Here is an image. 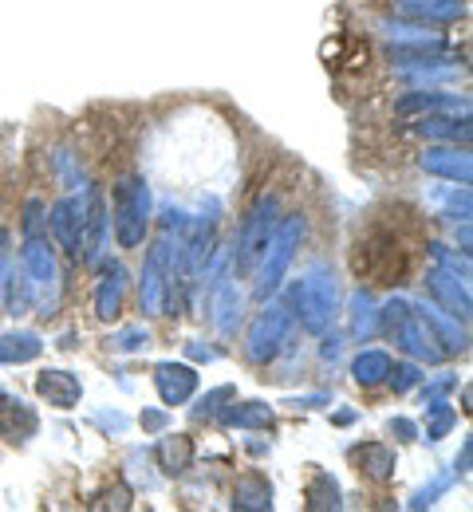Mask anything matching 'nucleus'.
Masks as SVG:
<instances>
[{"label": "nucleus", "instance_id": "obj_15", "mask_svg": "<svg viewBox=\"0 0 473 512\" xmlns=\"http://www.w3.org/2000/svg\"><path fill=\"white\" fill-rule=\"evenodd\" d=\"M426 288H430V292L450 308V316H454V320H458V316H462V323L470 320V292H466V284L458 288V280H454L450 272L434 268V272L426 276Z\"/></svg>", "mask_w": 473, "mask_h": 512}, {"label": "nucleus", "instance_id": "obj_1", "mask_svg": "<svg viewBox=\"0 0 473 512\" xmlns=\"http://www.w3.org/2000/svg\"><path fill=\"white\" fill-rule=\"evenodd\" d=\"M379 316H383V327L395 335V343L403 347L410 359H426V363H438V359L446 355L442 347H434L438 339H434V331L426 327V320H422L418 312H410L403 300H391V304H387Z\"/></svg>", "mask_w": 473, "mask_h": 512}, {"label": "nucleus", "instance_id": "obj_17", "mask_svg": "<svg viewBox=\"0 0 473 512\" xmlns=\"http://www.w3.org/2000/svg\"><path fill=\"white\" fill-rule=\"evenodd\" d=\"M355 461H359V473L371 481H387L395 473V449L383 442H367L363 449H355Z\"/></svg>", "mask_w": 473, "mask_h": 512}, {"label": "nucleus", "instance_id": "obj_19", "mask_svg": "<svg viewBox=\"0 0 473 512\" xmlns=\"http://www.w3.org/2000/svg\"><path fill=\"white\" fill-rule=\"evenodd\" d=\"M221 422L225 426H237V430H269L272 426V406H265V402H233V410H225L221 414Z\"/></svg>", "mask_w": 473, "mask_h": 512}, {"label": "nucleus", "instance_id": "obj_5", "mask_svg": "<svg viewBox=\"0 0 473 512\" xmlns=\"http://www.w3.org/2000/svg\"><path fill=\"white\" fill-rule=\"evenodd\" d=\"M300 237H304V217L300 213H292L280 229H272L269 237V256H265V268H261V284H257V296L265 300L269 292H276V284L284 280V272H288V264H292V256H296V245H300Z\"/></svg>", "mask_w": 473, "mask_h": 512}, {"label": "nucleus", "instance_id": "obj_6", "mask_svg": "<svg viewBox=\"0 0 473 512\" xmlns=\"http://www.w3.org/2000/svg\"><path fill=\"white\" fill-rule=\"evenodd\" d=\"M288 327H292V308H288V300H280V304H269L257 323H253V331H249V359L253 363H269L272 355L284 347V339H288Z\"/></svg>", "mask_w": 473, "mask_h": 512}, {"label": "nucleus", "instance_id": "obj_11", "mask_svg": "<svg viewBox=\"0 0 473 512\" xmlns=\"http://www.w3.org/2000/svg\"><path fill=\"white\" fill-rule=\"evenodd\" d=\"M36 426H40L36 410H32L24 398L0 390V430H4V438H12V442H28V438L36 434Z\"/></svg>", "mask_w": 473, "mask_h": 512}, {"label": "nucleus", "instance_id": "obj_12", "mask_svg": "<svg viewBox=\"0 0 473 512\" xmlns=\"http://www.w3.org/2000/svg\"><path fill=\"white\" fill-rule=\"evenodd\" d=\"M154 383H158V394H162L166 406H182L198 390V371L186 367V363H158Z\"/></svg>", "mask_w": 473, "mask_h": 512}, {"label": "nucleus", "instance_id": "obj_27", "mask_svg": "<svg viewBox=\"0 0 473 512\" xmlns=\"http://www.w3.org/2000/svg\"><path fill=\"white\" fill-rule=\"evenodd\" d=\"M391 383H395V390L403 394V390H410V386L422 383V375H418V367H410V363H391Z\"/></svg>", "mask_w": 473, "mask_h": 512}, {"label": "nucleus", "instance_id": "obj_30", "mask_svg": "<svg viewBox=\"0 0 473 512\" xmlns=\"http://www.w3.org/2000/svg\"><path fill=\"white\" fill-rule=\"evenodd\" d=\"M142 426H146V430H162V426H166V414H162V410H146V414H142Z\"/></svg>", "mask_w": 473, "mask_h": 512}, {"label": "nucleus", "instance_id": "obj_8", "mask_svg": "<svg viewBox=\"0 0 473 512\" xmlns=\"http://www.w3.org/2000/svg\"><path fill=\"white\" fill-rule=\"evenodd\" d=\"M166 268H170V245L158 241L146 264H142V292H138V304H142V316H158L162 312V296H166Z\"/></svg>", "mask_w": 473, "mask_h": 512}, {"label": "nucleus", "instance_id": "obj_26", "mask_svg": "<svg viewBox=\"0 0 473 512\" xmlns=\"http://www.w3.org/2000/svg\"><path fill=\"white\" fill-rule=\"evenodd\" d=\"M351 312H355V316H351V331H355L359 339L375 335V316H379V312H375V300H371L367 292H359V296L351 300Z\"/></svg>", "mask_w": 473, "mask_h": 512}, {"label": "nucleus", "instance_id": "obj_20", "mask_svg": "<svg viewBox=\"0 0 473 512\" xmlns=\"http://www.w3.org/2000/svg\"><path fill=\"white\" fill-rule=\"evenodd\" d=\"M158 457H162V469H166V473H186L190 461H194V442H190L186 434L162 438V442H158Z\"/></svg>", "mask_w": 473, "mask_h": 512}, {"label": "nucleus", "instance_id": "obj_10", "mask_svg": "<svg viewBox=\"0 0 473 512\" xmlns=\"http://www.w3.org/2000/svg\"><path fill=\"white\" fill-rule=\"evenodd\" d=\"M422 170L426 174H438V178H450L458 186H470L473 178V162H470V150L462 146H438V150H426L422 154Z\"/></svg>", "mask_w": 473, "mask_h": 512}, {"label": "nucleus", "instance_id": "obj_23", "mask_svg": "<svg viewBox=\"0 0 473 512\" xmlns=\"http://www.w3.org/2000/svg\"><path fill=\"white\" fill-rule=\"evenodd\" d=\"M403 12L426 16V20H458L466 12L462 0H403Z\"/></svg>", "mask_w": 473, "mask_h": 512}, {"label": "nucleus", "instance_id": "obj_2", "mask_svg": "<svg viewBox=\"0 0 473 512\" xmlns=\"http://www.w3.org/2000/svg\"><path fill=\"white\" fill-rule=\"evenodd\" d=\"M355 272L367 284H399L406 276V249L391 233H375L355 249Z\"/></svg>", "mask_w": 473, "mask_h": 512}, {"label": "nucleus", "instance_id": "obj_3", "mask_svg": "<svg viewBox=\"0 0 473 512\" xmlns=\"http://www.w3.org/2000/svg\"><path fill=\"white\" fill-rule=\"evenodd\" d=\"M146 217H150V193L146 182L123 178L115 186V237L123 249H138L142 233H146Z\"/></svg>", "mask_w": 473, "mask_h": 512}, {"label": "nucleus", "instance_id": "obj_14", "mask_svg": "<svg viewBox=\"0 0 473 512\" xmlns=\"http://www.w3.org/2000/svg\"><path fill=\"white\" fill-rule=\"evenodd\" d=\"M36 390H40V398H44L48 406L71 410V406L79 402V394H83V383H79L71 371H44V375L36 379Z\"/></svg>", "mask_w": 473, "mask_h": 512}, {"label": "nucleus", "instance_id": "obj_16", "mask_svg": "<svg viewBox=\"0 0 473 512\" xmlns=\"http://www.w3.org/2000/svg\"><path fill=\"white\" fill-rule=\"evenodd\" d=\"M123 292H127V272L115 264L111 268V276L99 284V292H95V312H99V320H119V312H123Z\"/></svg>", "mask_w": 473, "mask_h": 512}, {"label": "nucleus", "instance_id": "obj_21", "mask_svg": "<svg viewBox=\"0 0 473 512\" xmlns=\"http://www.w3.org/2000/svg\"><path fill=\"white\" fill-rule=\"evenodd\" d=\"M40 351H44L40 335H28V331H20V335H0V363H28V359H36Z\"/></svg>", "mask_w": 473, "mask_h": 512}, {"label": "nucleus", "instance_id": "obj_24", "mask_svg": "<svg viewBox=\"0 0 473 512\" xmlns=\"http://www.w3.org/2000/svg\"><path fill=\"white\" fill-rule=\"evenodd\" d=\"M418 130H422L426 138H446V142H454V146H458V138H462V146L470 142V123H466V119H462V123H458V119H426Z\"/></svg>", "mask_w": 473, "mask_h": 512}, {"label": "nucleus", "instance_id": "obj_7", "mask_svg": "<svg viewBox=\"0 0 473 512\" xmlns=\"http://www.w3.org/2000/svg\"><path fill=\"white\" fill-rule=\"evenodd\" d=\"M272 229H276V197H261L257 209L249 213V221L241 225V256H237L241 268H249L257 256L265 253Z\"/></svg>", "mask_w": 473, "mask_h": 512}, {"label": "nucleus", "instance_id": "obj_13", "mask_svg": "<svg viewBox=\"0 0 473 512\" xmlns=\"http://www.w3.org/2000/svg\"><path fill=\"white\" fill-rule=\"evenodd\" d=\"M209 316L221 327V335H233L237 331V320H241V296L233 288L229 276H217L209 284Z\"/></svg>", "mask_w": 473, "mask_h": 512}, {"label": "nucleus", "instance_id": "obj_4", "mask_svg": "<svg viewBox=\"0 0 473 512\" xmlns=\"http://www.w3.org/2000/svg\"><path fill=\"white\" fill-rule=\"evenodd\" d=\"M292 304H300V320L308 331H324L336 316V280L316 268L292 288Z\"/></svg>", "mask_w": 473, "mask_h": 512}, {"label": "nucleus", "instance_id": "obj_22", "mask_svg": "<svg viewBox=\"0 0 473 512\" xmlns=\"http://www.w3.org/2000/svg\"><path fill=\"white\" fill-rule=\"evenodd\" d=\"M387 371H391V355H387V351H363V355L351 363L355 383H363V386L383 383V379H387Z\"/></svg>", "mask_w": 473, "mask_h": 512}, {"label": "nucleus", "instance_id": "obj_28", "mask_svg": "<svg viewBox=\"0 0 473 512\" xmlns=\"http://www.w3.org/2000/svg\"><path fill=\"white\" fill-rule=\"evenodd\" d=\"M225 398H233V386H217L213 394H205L202 406H198L194 414H198V418H205V414H213V410H217V402H225Z\"/></svg>", "mask_w": 473, "mask_h": 512}, {"label": "nucleus", "instance_id": "obj_9", "mask_svg": "<svg viewBox=\"0 0 473 512\" xmlns=\"http://www.w3.org/2000/svg\"><path fill=\"white\" fill-rule=\"evenodd\" d=\"M83 213H87V197H64L52 205L48 225L68 256H79V245H83Z\"/></svg>", "mask_w": 473, "mask_h": 512}, {"label": "nucleus", "instance_id": "obj_32", "mask_svg": "<svg viewBox=\"0 0 473 512\" xmlns=\"http://www.w3.org/2000/svg\"><path fill=\"white\" fill-rule=\"evenodd\" d=\"M4 268H8V229H0V284H4Z\"/></svg>", "mask_w": 473, "mask_h": 512}, {"label": "nucleus", "instance_id": "obj_29", "mask_svg": "<svg viewBox=\"0 0 473 512\" xmlns=\"http://www.w3.org/2000/svg\"><path fill=\"white\" fill-rule=\"evenodd\" d=\"M119 347H123V351H135V347H146V331H123V335H119Z\"/></svg>", "mask_w": 473, "mask_h": 512}, {"label": "nucleus", "instance_id": "obj_18", "mask_svg": "<svg viewBox=\"0 0 473 512\" xmlns=\"http://www.w3.org/2000/svg\"><path fill=\"white\" fill-rule=\"evenodd\" d=\"M233 509H272V485L261 473H245L233 489Z\"/></svg>", "mask_w": 473, "mask_h": 512}, {"label": "nucleus", "instance_id": "obj_31", "mask_svg": "<svg viewBox=\"0 0 473 512\" xmlns=\"http://www.w3.org/2000/svg\"><path fill=\"white\" fill-rule=\"evenodd\" d=\"M391 430H395V434H403V442H410V438L418 434V430H414V422H406V418H395V422H391Z\"/></svg>", "mask_w": 473, "mask_h": 512}, {"label": "nucleus", "instance_id": "obj_25", "mask_svg": "<svg viewBox=\"0 0 473 512\" xmlns=\"http://www.w3.org/2000/svg\"><path fill=\"white\" fill-rule=\"evenodd\" d=\"M308 509H339V489L328 473H316L308 485Z\"/></svg>", "mask_w": 473, "mask_h": 512}]
</instances>
